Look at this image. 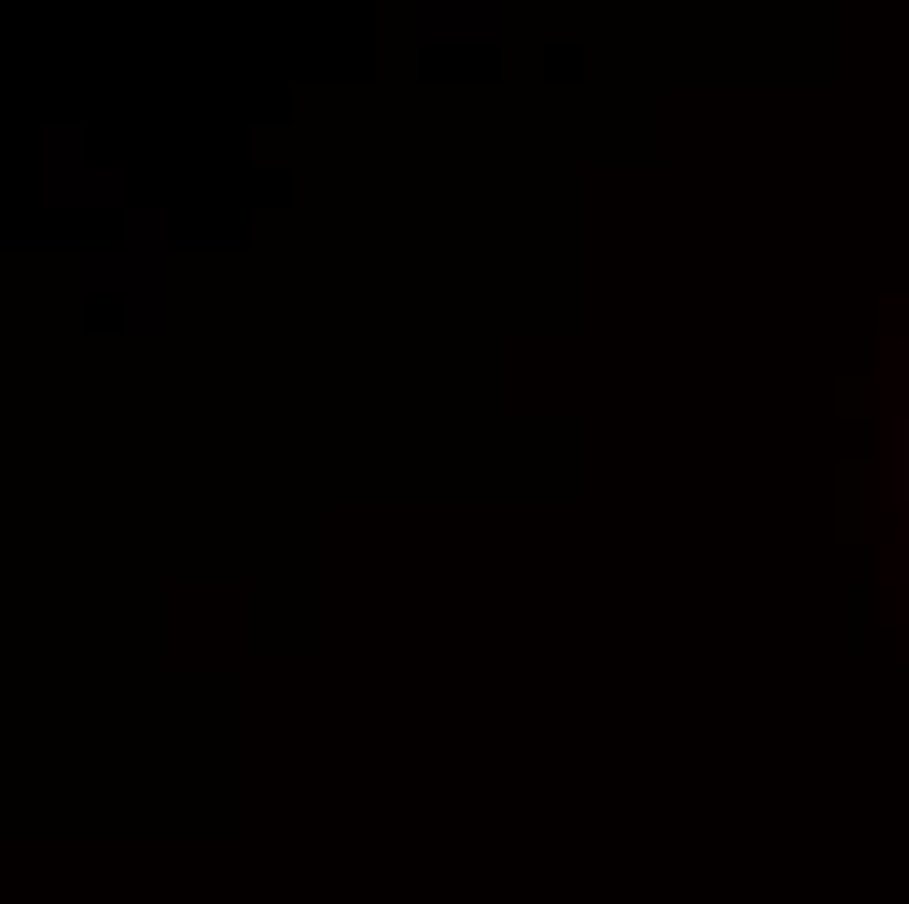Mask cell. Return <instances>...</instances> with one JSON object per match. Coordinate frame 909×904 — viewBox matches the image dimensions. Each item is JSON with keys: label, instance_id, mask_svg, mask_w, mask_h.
I'll use <instances>...</instances> for the list:
<instances>
[{"label": "cell", "instance_id": "obj_1", "mask_svg": "<svg viewBox=\"0 0 909 904\" xmlns=\"http://www.w3.org/2000/svg\"><path fill=\"white\" fill-rule=\"evenodd\" d=\"M899 497L909 507V419L899 424Z\"/></svg>", "mask_w": 909, "mask_h": 904}]
</instances>
